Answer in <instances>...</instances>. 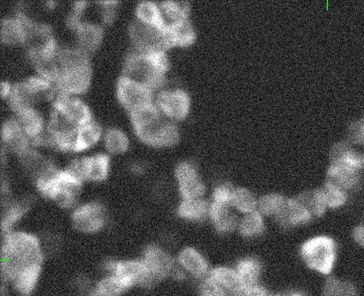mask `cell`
Returning <instances> with one entry per match:
<instances>
[{"mask_svg":"<svg viewBox=\"0 0 364 296\" xmlns=\"http://www.w3.org/2000/svg\"><path fill=\"white\" fill-rule=\"evenodd\" d=\"M342 258L341 241L329 233L306 236L297 247V259L306 273L322 279L338 273Z\"/></svg>","mask_w":364,"mask_h":296,"instance_id":"cell-1","label":"cell"},{"mask_svg":"<svg viewBox=\"0 0 364 296\" xmlns=\"http://www.w3.org/2000/svg\"><path fill=\"white\" fill-rule=\"evenodd\" d=\"M47 259L40 233L21 227L1 233L0 278H6L21 267L46 263Z\"/></svg>","mask_w":364,"mask_h":296,"instance_id":"cell-2","label":"cell"},{"mask_svg":"<svg viewBox=\"0 0 364 296\" xmlns=\"http://www.w3.org/2000/svg\"><path fill=\"white\" fill-rule=\"evenodd\" d=\"M171 69L167 52L140 53L133 51L124 60L122 75L153 90L155 93L167 86Z\"/></svg>","mask_w":364,"mask_h":296,"instance_id":"cell-3","label":"cell"},{"mask_svg":"<svg viewBox=\"0 0 364 296\" xmlns=\"http://www.w3.org/2000/svg\"><path fill=\"white\" fill-rule=\"evenodd\" d=\"M85 184L69 169H59L36 184V193L62 210H73L82 200Z\"/></svg>","mask_w":364,"mask_h":296,"instance_id":"cell-4","label":"cell"},{"mask_svg":"<svg viewBox=\"0 0 364 296\" xmlns=\"http://www.w3.org/2000/svg\"><path fill=\"white\" fill-rule=\"evenodd\" d=\"M176 268L172 276V281L176 282L198 283L208 278L213 264L205 250L196 245H181L174 251Z\"/></svg>","mask_w":364,"mask_h":296,"instance_id":"cell-5","label":"cell"},{"mask_svg":"<svg viewBox=\"0 0 364 296\" xmlns=\"http://www.w3.org/2000/svg\"><path fill=\"white\" fill-rule=\"evenodd\" d=\"M69 215L72 229L82 236H97L105 231L110 222L108 208L99 200H82Z\"/></svg>","mask_w":364,"mask_h":296,"instance_id":"cell-6","label":"cell"},{"mask_svg":"<svg viewBox=\"0 0 364 296\" xmlns=\"http://www.w3.org/2000/svg\"><path fill=\"white\" fill-rule=\"evenodd\" d=\"M139 257L146 267L152 286L171 280L176 268L173 250L159 241L151 242L143 247Z\"/></svg>","mask_w":364,"mask_h":296,"instance_id":"cell-7","label":"cell"},{"mask_svg":"<svg viewBox=\"0 0 364 296\" xmlns=\"http://www.w3.org/2000/svg\"><path fill=\"white\" fill-rule=\"evenodd\" d=\"M45 263L31 264L0 278V295L33 296L40 287Z\"/></svg>","mask_w":364,"mask_h":296,"instance_id":"cell-8","label":"cell"},{"mask_svg":"<svg viewBox=\"0 0 364 296\" xmlns=\"http://www.w3.org/2000/svg\"><path fill=\"white\" fill-rule=\"evenodd\" d=\"M155 104L164 118L179 123L186 120L193 110L191 94L181 87L165 86L155 95Z\"/></svg>","mask_w":364,"mask_h":296,"instance_id":"cell-9","label":"cell"},{"mask_svg":"<svg viewBox=\"0 0 364 296\" xmlns=\"http://www.w3.org/2000/svg\"><path fill=\"white\" fill-rule=\"evenodd\" d=\"M101 273L115 274L134 288L152 287L146 267L139 256L110 257L101 264Z\"/></svg>","mask_w":364,"mask_h":296,"instance_id":"cell-10","label":"cell"},{"mask_svg":"<svg viewBox=\"0 0 364 296\" xmlns=\"http://www.w3.org/2000/svg\"><path fill=\"white\" fill-rule=\"evenodd\" d=\"M133 130L140 142L154 148H171L178 144L181 140L178 125L164 116Z\"/></svg>","mask_w":364,"mask_h":296,"instance_id":"cell-11","label":"cell"},{"mask_svg":"<svg viewBox=\"0 0 364 296\" xmlns=\"http://www.w3.org/2000/svg\"><path fill=\"white\" fill-rule=\"evenodd\" d=\"M173 179L179 199L205 198L208 195V184L193 160L179 162L174 169Z\"/></svg>","mask_w":364,"mask_h":296,"instance_id":"cell-12","label":"cell"},{"mask_svg":"<svg viewBox=\"0 0 364 296\" xmlns=\"http://www.w3.org/2000/svg\"><path fill=\"white\" fill-rule=\"evenodd\" d=\"M165 28L133 19L128 28V36L133 51L140 53L168 52Z\"/></svg>","mask_w":364,"mask_h":296,"instance_id":"cell-13","label":"cell"},{"mask_svg":"<svg viewBox=\"0 0 364 296\" xmlns=\"http://www.w3.org/2000/svg\"><path fill=\"white\" fill-rule=\"evenodd\" d=\"M65 169H69L85 184H101L110 174L111 157L106 152L85 155L72 160Z\"/></svg>","mask_w":364,"mask_h":296,"instance_id":"cell-14","label":"cell"},{"mask_svg":"<svg viewBox=\"0 0 364 296\" xmlns=\"http://www.w3.org/2000/svg\"><path fill=\"white\" fill-rule=\"evenodd\" d=\"M21 14L23 16L24 28L23 47L26 48L28 56L50 52L59 47L50 26L30 18L23 11Z\"/></svg>","mask_w":364,"mask_h":296,"instance_id":"cell-15","label":"cell"},{"mask_svg":"<svg viewBox=\"0 0 364 296\" xmlns=\"http://www.w3.org/2000/svg\"><path fill=\"white\" fill-rule=\"evenodd\" d=\"M155 95L156 93L153 90L128 78L121 76L116 84V96L119 103L129 114L154 103Z\"/></svg>","mask_w":364,"mask_h":296,"instance_id":"cell-16","label":"cell"},{"mask_svg":"<svg viewBox=\"0 0 364 296\" xmlns=\"http://www.w3.org/2000/svg\"><path fill=\"white\" fill-rule=\"evenodd\" d=\"M35 206V198L31 195H12L1 199V215H0V231H11L21 227Z\"/></svg>","mask_w":364,"mask_h":296,"instance_id":"cell-17","label":"cell"},{"mask_svg":"<svg viewBox=\"0 0 364 296\" xmlns=\"http://www.w3.org/2000/svg\"><path fill=\"white\" fill-rule=\"evenodd\" d=\"M18 159L23 174L33 186L41 183L60 169L48 155L43 154L41 148L36 147L35 145L19 155Z\"/></svg>","mask_w":364,"mask_h":296,"instance_id":"cell-18","label":"cell"},{"mask_svg":"<svg viewBox=\"0 0 364 296\" xmlns=\"http://www.w3.org/2000/svg\"><path fill=\"white\" fill-rule=\"evenodd\" d=\"M315 218L299 195L288 196L282 213L274 224L283 231L304 229L314 222Z\"/></svg>","mask_w":364,"mask_h":296,"instance_id":"cell-19","label":"cell"},{"mask_svg":"<svg viewBox=\"0 0 364 296\" xmlns=\"http://www.w3.org/2000/svg\"><path fill=\"white\" fill-rule=\"evenodd\" d=\"M235 270L239 274L244 288L266 283L267 266L259 255L247 252L240 255L234 262Z\"/></svg>","mask_w":364,"mask_h":296,"instance_id":"cell-20","label":"cell"},{"mask_svg":"<svg viewBox=\"0 0 364 296\" xmlns=\"http://www.w3.org/2000/svg\"><path fill=\"white\" fill-rule=\"evenodd\" d=\"M72 30L75 33V46L90 56L99 50L104 40V26L99 21L82 19Z\"/></svg>","mask_w":364,"mask_h":296,"instance_id":"cell-21","label":"cell"},{"mask_svg":"<svg viewBox=\"0 0 364 296\" xmlns=\"http://www.w3.org/2000/svg\"><path fill=\"white\" fill-rule=\"evenodd\" d=\"M53 108L62 113L77 127H81L94 119L91 108L81 97L58 94L53 101Z\"/></svg>","mask_w":364,"mask_h":296,"instance_id":"cell-22","label":"cell"},{"mask_svg":"<svg viewBox=\"0 0 364 296\" xmlns=\"http://www.w3.org/2000/svg\"><path fill=\"white\" fill-rule=\"evenodd\" d=\"M33 142L19 126L14 116L4 121L1 126V149L9 154L19 155L33 147Z\"/></svg>","mask_w":364,"mask_h":296,"instance_id":"cell-23","label":"cell"},{"mask_svg":"<svg viewBox=\"0 0 364 296\" xmlns=\"http://www.w3.org/2000/svg\"><path fill=\"white\" fill-rule=\"evenodd\" d=\"M239 221L240 216L230 205L210 201L208 223L218 236L230 237L237 234Z\"/></svg>","mask_w":364,"mask_h":296,"instance_id":"cell-24","label":"cell"},{"mask_svg":"<svg viewBox=\"0 0 364 296\" xmlns=\"http://www.w3.org/2000/svg\"><path fill=\"white\" fill-rule=\"evenodd\" d=\"M92 78V67L62 72L55 83L58 94L81 97L91 87Z\"/></svg>","mask_w":364,"mask_h":296,"instance_id":"cell-25","label":"cell"},{"mask_svg":"<svg viewBox=\"0 0 364 296\" xmlns=\"http://www.w3.org/2000/svg\"><path fill=\"white\" fill-rule=\"evenodd\" d=\"M360 285L355 279L336 273L322 279L318 285L314 296H361Z\"/></svg>","mask_w":364,"mask_h":296,"instance_id":"cell-26","label":"cell"},{"mask_svg":"<svg viewBox=\"0 0 364 296\" xmlns=\"http://www.w3.org/2000/svg\"><path fill=\"white\" fill-rule=\"evenodd\" d=\"M177 219L191 225L208 223L210 201L208 196L196 199H179L174 210Z\"/></svg>","mask_w":364,"mask_h":296,"instance_id":"cell-27","label":"cell"},{"mask_svg":"<svg viewBox=\"0 0 364 296\" xmlns=\"http://www.w3.org/2000/svg\"><path fill=\"white\" fill-rule=\"evenodd\" d=\"M270 221L259 211L240 217L237 236L246 243H257L266 237Z\"/></svg>","mask_w":364,"mask_h":296,"instance_id":"cell-28","label":"cell"},{"mask_svg":"<svg viewBox=\"0 0 364 296\" xmlns=\"http://www.w3.org/2000/svg\"><path fill=\"white\" fill-rule=\"evenodd\" d=\"M326 179L334 181L354 195L363 188L364 174L350 167L329 162L326 169Z\"/></svg>","mask_w":364,"mask_h":296,"instance_id":"cell-29","label":"cell"},{"mask_svg":"<svg viewBox=\"0 0 364 296\" xmlns=\"http://www.w3.org/2000/svg\"><path fill=\"white\" fill-rule=\"evenodd\" d=\"M329 162H336L364 174V150L342 140L335 143L329 152Z\"/></svg>","mask_w":364,"mask_h":296,"instance_id":"cell-30","label":"cell"},{"mask_svg":"<svg viewBox=\"0 0 364 296\" xmlns=\"http://www.w3.org/2000/svg\"><path fill=\"white\" fill-rule=\"evenodd\" d=\"M167 45L171 48H186L191 47L196 42L198 33L191 19L169 24L165 28Z\"/></svg>","mask_w":364,"mask_h":296,"instance_id":"cell-31","label":"cell"},{"mask_svg":"<svg viewBox=\"0 0 364 296\" xmlns=\"http://www.w3.org/2000/svg\"><path fill=\"white\" fill-rule=\"evenodd\" d=\"M133 287L124 279L113 273H101L95 278L93 290L90 296H124Z\"/></svg>","mask_w":364,"mask_h":296,"instance_id":"cell-32","label":"cell"},{"mask_svg":"<svg viewBox=\"0 0 364 296\" xmlns=\"http://www.w3.org/2000/svg\"><path fill=\"white\" fill-rule=\"evenodd\" d=\"M12 116L16 118L19 126L31 138L33 144L47 128L48 119L45 118L38 108L18 111V112L14 113Z\"/></svg>","mask_w":364,"mask_h":296,"instance_id":"cell-33","label":"cell"},{"mask_svg":"<svg viewBox=\"0 0 364 296\" xmlns=\"http://www.w3.org/2000/svg\"><path fill=\"white\" fill-rule=\"evenodd\" d=\"M208 278L213 279L215 282L229 290L235 296L239 295L244 290L239 274L232 263L213 264Z\"/></svg>","mask_w":364,"mask_h":296,"instance_id":"cell-34","label":"cell"},{"mask_svg":"<svg viewBox=\"0 0 364 296\" xmlns=\"http://www.w3.org/2000/svg\"><path fill=\"white\" fill-rule=\"evenodd\" d=\"M104 130L94 119L77 128L73 152H88L98 145L103 139Z\"/></svg>","mask_w":364,"mask_h":296,"instance_id":"cell-35","label":"cell"},{"mask_svg":"<svg viewBox=\"0 0 364 296\" xmlns=\"http://www.w3.org/2000/svg\"><path fill=\"white\" fill-rule=\"evenodd\" d=\"M0 40L4 45L11 47L23 45L24 28L21 11L2 18L0 24Z\"/></svg>","mask_w":364,"mask_h":296,"instance_id":"cell-36","label":"cell"},{"mask_svg":"<svg viewBox=\"0 0 364 296\" xmlns=\"http://www.w3.org/2000/svg\"><path fill=\"white\" fill-rule=\"evenodd\" d=\"M320 189L323 194L329 212H339L350 205L353 194L349 193L334 181L325 179L324 184L320 186Z\"/></svg>","mask_w":364,"mask_h":296,"instance_id":"cell-37","label":"cell"},{"mask_svg":"<svg viewBox=\"0 0 364 296\" xmlns=\"http://www.w3.org/2000/svg\"><path fill=\"white\" fill-rule=\"evenodd\" d=\"M57 59L59 62L60 73L92 67L90 56L75 45L72 47H60L59 46L57 50Z\"/></svg>","mask_w":364,"mask_h":296,"instance_id":"cell-38","label":"cell"},{"mask_svg":"<svg viewBox=\"0 0 364 296\" xmlns=\"http://www.w3.org/2000/svg\"><path fill=\"white\" fill-rule=\"evenodd\" d=\"M102 143L105 148L106 154L110 157H121L127 154L131 145L129 135L115 126L104 130Z\"/></svg>","mask_w":364,"mask_h":296,"instance_id":"cell-39","label":"cell"},{"mask_svg":"<svg viewBox=\"0 0 364 296\" xmlns=\"http://www.w3.org/2000/svg\"><path fill=\"white\" fill-rule=\"evenodd\" d=\"M288 201V196L279 191H269L259 196L258 211L270 223H274L282 213Z\"/></svg>","mask_w":364,"mask_h":296,"instance_id":"cell-40","label":"cell"},{"mask_svg":"<svg viewBox=\"0 0 364 296\" xmlns=\"http://www.w3.org/2000/svg\"><path fill=\"white\" fill-rule=\"evenodd\" d=\"M259 196L247 186H235L232 191L230 207L235 213L241 216L258 211Z\"/></svg>","mask_w":364,"mask_h":296,"instance_id":"cell-41","label":"cell"},{"mask_svg":"<svg viewBox=\"0 0 364 296\" xmlns=\"http://www.w3.org/2000/svg\"><path fill=\"white\" fill-rule=\"evenodd\" d=\"M135 19L157 28H166L159 2L149 1V0L138 2L135 7Z\"/></svg>","mask_w":364,"mask_h":296,"instance_id":"cell-42","label":"cell"},{"mask_svg":"<svg viewBox=\"0 0 364 296\" xmlns=\"http://www.w3.org/2000/svg\"><path fill=\"white\" fill-rule=\"evenodd\" d=\"M166 26L178 21L191 19V6L188 1L165 0L159 2Z\"/></svg>","mask_w":364,"mask_h":296,"instance_id":"cell-43","label":"cell"},{"mask_svg":"<svg viewBox=\"0 0 364 296\" xmlns=\"http://www.w3.org/2000/svg\"><path fill=\"white\" fill-rule=\"evenodd\" d=\"M299 196L309 208L312 215L314 216L315 220L322 219L329 213L321 189H313V190L303 191L299 194Z\"/></svg>","mask_w":364,"mask_h":296,"instance_id":"cell-44","label":"cell"},{"mask_svg":"<svg viewBox=\"0 0 364 296\" xmlns=\"http://www.w3.org/2000/svg\"><path fill=\"white\" fill-rule=\"evenodd\" d=\"M43 251L47 258L58 256L64 248V238L55 230H47L40 233Z\"/></svg>","mask_w":364,"mask_h":296,"instance_id":"cell-45","label":"cell"},{"mask_svg":"<svg viewBox=\"0 0 364 296\" xmlns=\"http://www.w3.org/2000/svg\"><path fill=\"white\" fill-rule=\"evenodd\" d=\"M235 184L228 181H220L213 184L212 190L208 191V199L212 203L225 204L230 206Z\"/></svg>","mask_w":364,"mask_h":296,"instance_id":"cell-46","label":"cell"},{"mask_svg":"<svg viewBox=\"0 0 364 296\" xmlns=\"http://www.w3.org/2000/svg\"><path fill=\"white\" fill-rule=\"evenodd\" d=\"M95 278L89 273L75 274L71 281L72 290L77 296H90L93 290Z\"/></svg>","mask_w":364,"mask_h":296,"instance_id":"cell-47","label":"cell"},{"mask_svg":"<svg viewBox=\"0 0 364 296\" xmlns=\"http://www.w3.org/2000/svg\"><path fill=\"white\" fill-rule=\"evenodd\" d=\"M196 296H235L225 287L206 278L200 282L196 283Z\"/></svg>","mask_w":364,"mask_h":296,"instance_id":"cell-48","label":"cell"},{"mask_svg":"<svg viewBox=\"0 0 364 296\" xmlns=\"http://www.w3.org/2000/svg\"><path fill=\"white\" fill-rule=\"evenodd\" d=\"M346 140L359 149L364 150V118L351 121L347 127Z\"/></svg>","mask_w":364,"mask_h":296,"instance_id":"cell-49","label":"cell"},{"mask_svg":"<svg viewBox=\"0 0 364 296\" xmlns=\"http://www.w3.org/2000/svg\"><path fill=\"white\" fill-rule=\"evenodd\" d=\"M99 16L102 24L113 23L117 16L119 2L115 0H105V1H98Z\"/></svg>","mask_w":364,"mask_h":296,"instance_id":"cell-50","label":"cell"},{"mask_svg":"<svg viewBox=\"0 0 364 296\" xmlns=\"http://www.w3.org/2000/svg\"><path fill=\"white\" fill-rule=\"evenodd\" d=\"M350 240L356 248L364 251V221L361 220L353 226L350 231Z\"/></svg>","mask_w":364,"mask_h":296,"instance_id":"cell-51","label":"cell"},{"mask_svg":"<svg viewBox=\"0 0 364 296\" xmlns=\"http://www.w3.org/2000/svg\"><path fill=\"white\" fill-rule=\"evenodd\" d=\"M275 290H271L266 283L251 287H246L237 296H274Z\"/></svg>","mask_w":364,"mask_h":296,"instance_id":"cell-52","label":"cell"},{"mask_svg":"<svg viewBox=\"0 0 364 296\" xmlns=\"http://www.w3.org/2000/svg\"><path fill=\"white\" fill-rule=\"evenodd\" d=\"M274 296H314V295L302 286H289L283 290H275Z\"/></svg>","mask_w":364,"mask_h":296,"instance_id":"cell-53","label":"cell"},{"mask_svg":"<svg viewBox=\"0 0 364 296\" xmlns=\"http://www.w3.org/2000/svg\"><path fill=\"white\" fill-rule=\"evenodd\" d=\"M12 88H14V84L11 82L4 80L0 84V94H1V98L4 100H9V97L11 95Z\"/></svg>","mask_w":364,"mask_h":296,"instance_id":"cell-54","label":"cell"},{"mask_svg":"<svg viewBox=\"0 0 364 296\" xmlns=\"http://www.w3.org/2000/svg\"><path fill=\"white\" fill-rule=\"evenodd\" d=\"M131 171L136 174H144L146 169H145L144 164H143L142 162H135V164H132Z\"/></svg>","mask_w":364,"mask_h":296,"instance_id":"cell-55","label":"cell"},{"mask_svg":"<svg viewBox=\"0 0 364 296\" xmlns=\"http://www.w3.org/2000/svg\"><path fill=\"white\" fill-rule=\"evenodd\" d=\"M363 220L364 221V210H363Z\"/></svg>","mask_w":364,"mask_h":296,"instance_id":"cell-56","label":"cell"},{"mask_svg":"<svg viewBox=\"0 0 364 296\" xmlns=\"http://www.w3.org/2000/svg\"><path fill=\"white\" fill-rule=\"evenodd\" d=\"M363 118H364V116H363Z\"/></svg>","mask_w":364,"mask_h":296,"instance_id":"cell-57","label":"cell"}]
</instances>
